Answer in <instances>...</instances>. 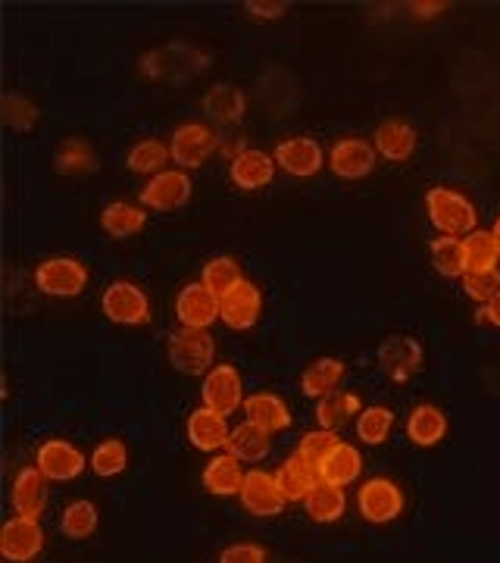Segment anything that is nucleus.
Listing matches in <instances>:
<instances>
[{
  "instance_id": "1",
  "label": "nucleus",
  "mask_w": 500,
  "mask_h": 563,
  "mask_svg": "<svg viewBox=\"0 0 500 563\" xmlns=\"http://www.w3.org/2000/svg\"><path fill=\"white\" fill-rule=\"evenodd\" d=\"M425 213H429V222L438 229L441 235H454V239H460V235L466 239L469 232H476V222H479L476 203L457 188H444V185L429 188Z\"/></svg>"
},
{
  "instance_id": "2",
  "label": "nucleus",
  "mask_w": 500,
  "mask_h": 563,
  "mask_svg": "<svg viewBox=\"0 0 500 563\" xmlns=\"http://www.w3.org/2000/svg\"><path fill=\"white\" fill-rule=\"evenodd\" d=\"M166 357L169 363L185 373V376H207L213 369V357H216V342L207 335V329H176L166 342Z\"/></svg>"
},
{
  "instance_id": "3",
  "label": "nucleus",
  "mask_w": 500,
  "mask_h": 563,
  "mask_svg": "<svg viewBox=\"0 0 500 563\" xmlns=\"http://www.w3.org/2000/svg\"><path fill=\"white\" fill-rule=\"evenodd\" d=\"M220 151V135L207 122H185L173 132L169 154L181 169H198Z\"/></svg>"
},
{
  "instance_id": "4",
  "label": "nucleus",
  "mask_w": 500,
  "mask_h": 563,
  "mask_svg": "<svg viewBox=\"0 0 500 563\" xmlns=\"http://www.w3.org/2000/svg\"><path fill=\"white\" fill-rule=\"evenodd\" d=\"M403 507H407V498H403L400 485L391 479H381V476L366 479L357 492V510L366 523H395L403 514Z\"/></svg>"
},
{
  "instance_id": "5",
  "label": "nucleus",
  "mask_w": 500,
  "mask_h": 563,
  "mask_svg": "<svg viewBox=\"0 0 500 563\" xmlns=\"http://www.w3.org/2000/svg\"><path fill=\"white\" fill-rule=\"evenodd\" d=\"M35 285L41 295H51V298H76L88 285V269L76 257H51L38 263Z\"/></svg>"
},
{
  "instance_id": "6",
  "label": "nucleus",
  "mask_w": 500,
  "mask_h": 563,
  "mask_svg": "<svg viewBox=\"0 0 500 563\" xmlns=\"http://www.w3.org/2000/svg\"><path fill=\"white\" fill-rule=\"evenodd\" d=\"M100 307L107 313V320L116 325H144L151 320V301L141 291L135 282H113L107 285Z\"/></svg>"
},
{
  "instance_id": "7",
  "label": "nucleus",
  "mask_w": 500,
  "mask_h": 563,
  "mask_svg": "<svg viewBox=\"0 0 500 563\" xmlns=\"http://www.w3.org/2000/svg\"><path fill=\"white\" fill-rule=\"evenodd\" d=\"M200 395H203V407L216 410L222 417L235 413L238 407H244V383H241V373L229 363H216L200 385Z\"/></svg>"
},
{
  "instance_id": "8",
  "label": "nucleus",
  "mask_w": 500,
  "mask_h": 563,
  "mask_svg": "<svg viewBox=\"0 0 500 563\" xmlns=\"http://www.w3.org/2000/svg\"><path fill=\"white\" fill-rule=\"evenodd\" d=\"M44 548V529L35 517H13L0 529V554L10 563L35 561Z\"/></svg>"
},
{
  "instance_id": "9",
  "label": "nucleus",
  "mask_w": 500,
  "mask_h": 563,
  "mask_svg": "<svg viewBox=\"0 0 500 563\" xmlns=\"http://www.w3.org/2000/svg\"><path fill=\"white\" fill-rule=\"evenodd\" d=\"M35 466L51 479V483H73L85 473V454H81L76 444H69L66 439H47L41 444L38 454H35Z\"/></svg>"
},
{
  "instance_id": "10",
  "label": "nucleus",
  "mask_w": 500,
  "mask_h": 563,
  "mask_svg": "<svg viewBox=\"0 0 500 563\" xmlns=\"http://www.w3.org/2000/svg\"><path fill=\"white\" fill-rule=\"evenodd\" d=\"M276 166L295 179H310L325 166V151L316 139L295 135V139H285L276 147Z\"/></svg>"
},
{
  "instance_id": "11",
  "label": "nucleus",
  "mask_w": 500,
  "mask_h": 563,
  "mask_svg": "<svg viewBox=\"0 0 500 563\" xmlns=\"http://www.w3.org/2000/svg\"><path fill=\"white\" fill-rule=\"evenodd\" d=\"M238 498L241 507L247 514H254V517H279L281 510H285V504H288L285 495H281L279 483H276V476L266 473V470H251L244 476Z\"/></svg>"
},
{
  "instance_id": "12",
  "label": "nucleus",
  "mask_w": 500,
  "mask_h": 563,
  "mask_svg": "<svg viewBox=\"0 0 500 563\" xmlns=\"http://www.w3.org/2000/svg\"><path fill=\"white\" fill-rule=\"evenodd\" d=\"M263 313V295L260 288L254 282H238L229 295L220 298V320L235 329V332H244V329H254L260 322Z\"/></svg>"
},
{
  "instance_id": "13",
  "label": "nucleus",
  "mask_w": 500,
  "mask_h": 563,
  "mask_svg": "<svg viewBox=\"0 0 500 563\" xmlns=\"http://www.w3.org/2000/svg\"><path fill=\"white\" fill-rule=\"evenodd\" d=\"M176 317L185 329H210L220 320V295H213L203 282H191L176 298Z\"/></svg>"
},
{
  "instance_id": "14",
  "label": "nucleus",
  "mask_w": 500,
  "mask_h": 563,
  "mask_svg": "<svg viewBox=\"0 0 500 563\" xmlns=\"http://www.w3.org/2000/svg\"><path fill=\"white\" fill-rule=\"evenodd\" d=\"M376 354H379V363L388 369V376L395 383H407L410 376H416L422 369V361H425L422 344L410 335H388Z\"/></svg>"
},
{
  "instance_id": "15",
  "label": "nucleus",
  "mask_w": 500,
  "mask_h": 563,
  "mask_svg": "<svg viewBox=\"0 0 500 563\" xmlns=\"http://www.w3.org/2000/svg\"><path fill=\"white\" fill-rule=\"evenodd\" d=\"M329 169L338 179H363L376 169V144L363 139H341L329 154Z\"/></svg>"
},
{
  "instance_id": "16",
  "label": "nucleus",
  "mask_w": 500,
  "mask_h": 563,
  "mask_svg": "<svg viewBox=\"0 0 500 563\" xmlns=\"http://www.w3.org/2000/svg\"><path fill=\"white\" fill-rule=\"evenodd\" d=\"M138 198L151 210H176L191 201V179L181 169H166L141 188Z\"/></svg>"
},
{
  "instance_id": "17",
  "label": "nucleus",
  "mask_w": 500,
  "mask_h": 563,
  "mask_svg": "<svg viewBox=\"0 0 500 563\" xmlns=\"http://www.w3.org/2000/svg\"><path fill=\"white\" fill-rule=\"evenodd\" d=\"M188 442L195 444L198 451H207V454H216V451H225L229 448V439H232V429H229V417H222L210 407H198L191 417H188Z\"/></svg>"
},
{
  "instance_id": "18",
  "label": "nucleus",
  "mask_w": 500,
  "mask_h": 563,
  "mask_svg": "<svg viewBox=\"0 0 500 563\" xmlns=\"http://www.w3.org/2000/svg\"><path fill=\"white\" fill-rule=\"evenodd\" d=\"M10 504L16 510V517H35L38 520L47 504V476L38 466H22L10 488Z\"/></svg>"
},
{
  "instance_id": "19",
  "label": "nucleus",
  "mask_w": 500,
  "mask_h": 563,
  "mask_svg": "<svg viewBox=\"0 0 500 563\" xmlns=\"http://www.w3.org/2000/svg\"><path fill=\"white\" fill-rule=\"evenodd\" d=\"M229 176L238 185L241 191H260L269 181L276 179V157L266 154V151H257V147H247L241 157L232 161L229 166Z\"/></svg>"
},
{
  "instance_id": "20",
  "label": "nucleus",
  "mask_w": 500,
  "mask_h": 563,
  "mask_svg": "<svg viewBox=\"0 0 500 563\" xmlns=\"http://www.w3.org/2000/svg\"><path fill=\"white\" fill-rule=\"evenodd\" d=\"M276 483H279L285 501L300 504V501H307V498H310V492L320 485V473H316V466H310V463L303 461L298 451H295V454L279 466Z\"/></svg>"
},
{
  "instance_id": "21",
  "label": "nucleus",
  "mask_w": 500,
  "mask_h": 563,
  "mask_svg": "<svg viewBox=\"0 0 500 563\" xmlns=\"http://www.w3.org/2000/svg\"><path fill=\"white\" fill-rule=\"evenodd\" d=\"M363 473V454L354 448V444L338 442L329 454H325V461L320 463V483L325 485H344L357 483Z\"/></svg>"
},
{
  "instance_id": "22",
  "label": "nucleus",
  "mask_w": 500,
  "mask_h": 563,
  "mask_svg": "<svg viewBox=\"0 0 500 563\" xmlns=\"http://www.w3.org/2000/svg\"><path fill=\"white\" fill-rule=\"evenodd\" d=\"M244 413H247V420L257 422L269 435L273 432H285L291 426L288 404L281 401L279 395H273V391H254V395H247L244 398Z\"/></svg>"
},
{
  "instance_id": "23",
  "label": "nucleus",
  "mask_w": 500,
  "mask_h": 563,
  "mask_svg": "<svg viewBox=\"0 0 500 563\" xmlns=\"http://www.w3.org/2000/svg\"><path fill=\"white\" fill-rule=\"evenodd\" d=\"M447 435V417L435 404H420L413 407V413L407 417V439L420 448H435Z\"/></svg>"
},
{
  "instance_id": "24",
  "label": "nucleus",
  "mask_w": 500,
  "mask_h": 563,
  "mask_svg": "<svg viewBox=\"0 0 500 563\" xmlns=\"http://www.w3.org/2000/svg\"><path fill=\"white\" fill-rule=\"evenodd\" d=\"M203 113L207 120L216 122V125H235L244 120L247 113V101L235 85H213L207 95H203Z\"/></svg>"
},
{
  "instance_id": "25",
  "label": "nucleus",
  "mask_w": 500,
  "mask_h": 563,
  "mask_svg": "<svg viewBox=\"0 0 500 563\" xmlns=\"http://www.w3.org/2000/svg\"><path fill=\"white\" fill-rule=\"evenodd\" d=\"M244 470H241L238 457H232L229 451L216 454L213 461L203 466V488L216 498H229V495H238L241 485H244Z\"/></svg>"
},
{
  "instance_id": "26",
  "label": "nucleus",
  "mask_w": 500,
  "mask_h": 563,
  "mask_svg": "<svg viewBox=\"0 0 500 563\" xmlns=\"http://www.w3.org/2000/svg\"><path fill=\"white\" fill-rule=\"evenodd\" d=\"M413 151H416V132H413V125H407L403 120H385L376 129V154H381L385 161H410Z\"/></svg>"
},
{
  "instance_id": "27",
  "label": "nucleus",
  "mask_w": 500,
  "mask_h": 563,
  "mask_svg": "<svg viewBox=\"0 0 500 563\" xmlns=\"http://www.w3.org/2000/svg\"><path fill=\"white\" fill-rule=\"evenodd\" d=\"M344 373H347L344 361H338V357H320V361H313L303 369V376H300V391H303L307 398H316V401H320L325 395L338 391Z\"/></svg>"
},
{
  "instance_id": "28",
  "label": "nucleus",
  "mask_w": 500,
  "mask_h": 563,
  "mask_svg": "<svg viewBox=\"0 0 500 563\" xmlns=\"http://www.w3.org/2000/svg\"><path fill=\"white\" fill-rule=\"evenodd\" d=\"M232 457H238L241 463H260L269 451H273V439L269 432L260 429L257 422L244 420L241 426L232 429V439H229V448H225Z\"/></svg>"
},
{
  "instance_id": "29",
  "label": "nucleus",
  "mask_w": 500,
  "mask_h": 563,
  "mask_svg": "<svg viewBox=\"0 0 500 563\" xmlns=\"http://www.w3.org/2000/svg\"><path fill=\"white\" fill-rule=\"evenodd\" d=\"M303 510L313 523H338L347 510V495L338 485L320 483L310 492V498L303 501Z\"/></svg>"
},
{
  "instance_id": "30",
  "label": "nucleus",
  "mask_w": 500,
  "mask_h": 563,
  "mask_svg": "<svg viewBox=\"0 0 500 563\" xmlns=\"http://www.w3.org/2000/svg\"><path fill=\"white\" fill-rule=\"evenodd\" d=\"M144 222H147V213L141 207H135V203L125 201L107 203L103 213H100L103 232L113 235V239H132V235H138L141 229H144Z\"/></svg>"
},
{
  "instance_id": "31",
  "label": "nucleus",
  "mask_w": 500,
  "mask_h": 563,
  "mask_svg": "<svg viewBox=\"0 0 500 563\" xmlns=\"http://www.w3.org/2000/svg\"><path fill=\"white\" fill-rule=\"evenodd\" d=\"M429 254H432V266H435V273L444 276V279H463V276L469 273L463 239L441 235V239H435V242L429 244Z\"/></svg>"
},
{
  "instance_id": "32",
  "label": "nucleus",
  "mask_w": 500,
  "mask_h": 563,
  "mask_svg": "<svg viewBox=\"0 0 500 563\" xmlns=\"http://www.w3.org/2000/svg\"><path fill=\"white\" fill-rule=\"evenodd\" d=\"M360 410L363 404L354 391H332L316 404V422H320V429L335 432L344 422H351V417H360Z\"/></svg>"
},
{
  "instance_id": "33",
  "label": "nucleus",
  "mask_w": 500,
  "mask_h": 563,
  "mask_svg": "<svg viewBox=\"0 0 500 563\" xmlns=\"http://www.w3.org/2000/svg\"><path fill=\"white\" fill-rule=\"evenodd\" d=\"M169 161H173L169 147L157 139L138 141V144L129 151V157H125V163H129V169H132V173H138V176H151V179H154V176H160V173H166V163Z\"/></svg>"
},
{
  "instance_id": "34",
  "label": "nucleus",
  "mask_w": 500,
  "mask_h": 563,
  "mask_svg": "<svg viewBox=\"0 0 500 563\" xmlns=\"http://www.w3.org/2000/svg\"><path fill=\"white\" fill-rule=\"evenodd\" d=\"M391 426H395V413L381 404H373V407H363L360 417L354 422L357 429V439L363 444H385L388 435H391Z\"/></svg>"
},
{
  "instance_id": "35",
  "label": "nucleus",
  "mask_w": 500,
  "mask_h": 563,
  "mask_svg": "<svg viewBox=\"0 0 500 563\" xmlns=\"http://www.w3.org/2000/svg\"><path fill=\"white\" fill-rule=\"evenodd\" d=\"M463 247H466V263H469V273H481V269H498L500 261V247L495 242L491 232L485 229H476L463 239Z\"/></svg>"
},
{
  "instance_id": "36",
  "label": "nucleus",
  "mask_w": 500,
  "mask_h": 563,
  "mask_svg": "<svg viewBox=\"0 0 500 563\" xmlns=\"http://www.w3.org/2000/svg\"><path fill=\"white\" fill-rule=\"evenodd\" d=\"M95 529H98V507L91 501H73L63 510L60 532L66 539L81 542V539L95 536Z\"/></svg>"
},
{
  "instance_id": "37",
  "label": "nucleus",
  "mask_w": 500,
  "mask_h": 563,
  "mask_svg": "<svg viewBox=\"0 0 500 563\" xmlns=\"http://www.w3.org/2000/svg\"><path fill=\"white\" fill-rule=\"evenodd\" d=\"M88 463H91V470L98 473L100 479H113V476L125 473V466H129V448L120 439H107L91 451Z\"/></svg>"
},
{
  "instance_id": "38",
  "label": "nucleus",
  "mask_w": 500,
  "mask_h": 563,
  "mask_svg": "<svg viewBox=\"0 0 500 563\" xmlns=\"http://www.w3.org/2000/svg\"><path fill=\"white\" fill-rule=\"evenodd\" d=\"M200 282L213 291V295H229L238 282H244L241 276V266L235 257H213V261L203 266L200 273Z\"/></svg>"
},
{
  "instance_id": "39",
  "label": "nucleus",
  "mask_w": 500,
  "mask_h": 563,
  "mask_svg": "<svg viewBox=\"0 0 500 563\" xmlns=\"http://www.w3.org/2000/svg\"><path fill=\"white\" fill-rule=\"evenodd\" d=\"M54 163H57V169H60L63 176H81V173H91L95 169V151H91L88 141L69 139L60 144Z\"/></svg>"
},
{
  "instance_id": "40",
  "label": "nucleus",
  "mask_w": 500,
  "mask_h": 563,
  "mask_svg": "<svg viewBox=\"0 0 500 563\" xmlns=\"http://www.w3.org/2000/svg\"><path fill=\"white\" fill-rule=\"evenodd\" d=\"M338 442L341 439L332 429H313V432H307V435L300 439L298 454L310 463V466H316V473H320V463L325 461V454H329Z\"/></svg>"
},
{
  "instance_id": "41",
  "label": "nucleus",
  "mask_w": 500,
  "mask_h": 563,
  "mask_svg": "<svg viewBox=\"0 0 500 563\" xmlns=\"http://www.w3.org/2000/svg\"><path fill=\"white\" fill-rule=\"evenodd\" d=\"M463 291L473 301L488 303L500 295V269H481V273H466L463 276Z\"/></svg>"
},
{
  "instance_id": "42",
  "label": "nucleus",
  "mask_w": 500,
  "mask_h": 563,
  "mask_svg": "<svg viewBox=\"0 0 500 563\" xmlns=\"http://www.w3.org/2000/svg\"><path fill=\"white\" fill-rule=\"evenodd\" d=\"M3 120L10 129H16V132H25V129H32L35 120H38V110H35V103L29 101L25 95H7L3 98Z\"/></svg>"
},
{
  "instance_id": "43",
  "label": "nucleus",
  "mask_w": 500,
  "mask_h": 563,
  "mask_svg": "<svg viewBox=\"0 0 500 563\" xmlns=\"http://www.w3.org/2000/svg\"><path fill=\"white\" fill-rule=\"evenodd\" d=\"M220 563H266L260 544H229L220 554Z\"/></svg>"
},
{
  "instance_id": "44",
  "label": "nucleus",
  "mask_w": 500,
  "mask_h": 563,
  "mask_svg": "<svg viewBox=\"0 0 500 563\" xmlns=\"http://www.w3.org/2000/svg\"><path fill=\"white\" fill-rule=\"evenodd\" d=\"M244 10H247L251 16H257V20H279V16H285L288 3H260V0H247Z\"/></svg>"
},
{
  "instance_id": "45",
  "label": "nucleus",
  "mask_w": 500,
  "mask_h": 563,
  "mask_svg": "<svg viewBox=\"0 0 500 563\" xmlns=\"http://www.w3.org/2000/svg\"><path fill=\"white\" fill-rule=\"evenodd\" d=\"M481 322H488V325H498L500 329V295L498 298H491L488 303H481Z\"/></svg>"
},
{
  "instance_id": "46",
  "label": "nucleus",
  "mask_w": 500,
  "mask_h": 563,
  "mask_svg": "<svg viewBox=\"0 0 500 563\" xmlns=\"http://www.w3.org/2000/svg\"><path fill=\"white\" fill-rule=\"evenodd\" d=\"M410 10L416 20H432V16H438V10H444V3H413Z\"/></svg>"
},
{
  "instance_id": "47",
  "label": "nucleus",
  "mask_w": 500,
  "mask_h": 563,
  "mask_svg": "<svg viewBox=\"0 0 500 563\" xmlns=\"http://www.w3.org/2000/svg\"><path fill=\"white\" fill-rule=\"evenodd\" d=\"M491 235H495V242H498L500 247V213H498V220H495V225H491Z\"/></svg>"
}]
</instances>
